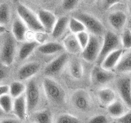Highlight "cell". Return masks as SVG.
I'll return each instance as SVG.
<instances>
[{
	"label": "cell",
	"instance_id": "cell-1",
	"mask_svg": "<svg viewBox=\"0 0 131 123\" xmlns=\"http://www.w3.org/2000/svg\"><path fill=\"white\" fill-rule=\"evenodd\" d=\"M43 87L45 95L49 101L57 105L64 104L66 93L61 85L50 77H45L43 80Z\"/></svg>",
	"mask_w": 131,
	"mask_h": 123
},
{
	"label": "cell",
	"instance_id": "cell-2",
	"mask_svg": "<svg viewBox=\"0 0 131 123\" xmlns=\"http://www.w3.org/2000/svg\"><path fill=\"white\" fill-rule=\"evenodd\" d=\"M73 17L79 20L84 26L86 31L89 32L90 35L101 37L106 33V28L103 24L92 14L87 12H78Z\"/></svg>",
	"mask_w": 131,
	"mask_h": 123
},
{
	"label": "cell",
	"instance_id": "cell-3",
	"mask_svg": "<svg viewBox=\"0 0 131 123\" xmlns=\"http://www.w3.org/2000/svg\"><path fill=\"white\" fill-rule=\"evenodd\" d=\"M122 48L120 37L114 31L108 30L104 34L103 41L102 43L99 55L97 57V64L100 65L105 57L112 52Z\"/></svg>",
	"mask_w": 131,
	"mask_h": 123
},
{
	"label": "cell",
	"instance_id": "cell-4",
	"mask_svg": "<svg viewBox=\"0 0 131 123\" xmlns=\"http://www.w3.org/2000/svg\"><path fill=\"white\" fill-rule=\"evenodd\" d=\"M16 12H17L19 17L26 24L28 29L35 32H44L42 25L40 24L38 19V16L28 7L22 3H18L16 6Z\"/></svg>",
	"mask_w": 131,
	"mask_h": 123
},
{
	"label": "cell",
	"instance_id": "cell-5",
	"mask_svg": "<svg viewBox=\"0 0 131 123\" xmlns=\"http://www.w3.org/2000/svg\"><path fill=\"white\" fill-rule=\"evenodd\" d=\"M6 36L3 41L0 50V63L9 67L14 61L16 53V39L12 34L5 33Z\"/></svg>",
	"mask_w": 131,
	"mask_h": 123
},
{
	"label": "cell",
	"instance_id": "cell-6",
	"mask_svg": "<svg viewBox=\"0 0 131 123\" xmlns=\"http://www.w3.org/2000/svg\"><path fill=\"white\" fill-rule=\"evenodd\" d=\"M24 94L25 97H26L27 113L31 114L35 112L40 102L39 89L35 80H29Z\"/></svg>",
	"mask_w": 131,
	"mask_h": 123
},
{
	"label": "cell",
	"instance_id": "cell-7",
	"mask_svg": "<svg viewBox=\"0 0 131 123\" xmlns=\"http://www.w3.org/2000/svg\"><path fill=\"white\" fill-rule=\"evenodd\" d=\"M102 42L100 37L89 35V39L85 48L81 51V57L87 63H92L97 61L99 55Z\"/></svg>",
	"mask_w": 131,
	"mask_h": 123
},
{
	"label": "cell",
	"instance_id": "cell-8",
	"mask_svg": "<svg viewBox=\"0 0 131 123\" xmlns=\"http://www.w3.org/2000/svg\"><path fill=\"white\" fill-rule=\"evenodd\" d=\"M69 61V56L67 53H61L56 58L50 61L44 68L43 73L47 77L56 76L61 72Z\"/></svg>",
	"mask_w": 131,
	"mask_h": 123
},
{
	"label": "cell",
	"instance_id": "cell-9",
	"mask_svg": "<svg viewBox=\"0 0 131 123\" xmlns=\"http://www.w3.org/2000/svg\"><path fill=\"white\" fill-rule=\"evenodd\" d=\"M71 102L74 107L81 111L87 112L92 107V99L85 89H77L71 94Z\"/></svg>",
	"mask_w": 131,
	"mask_h": 123
},
{
	"label": "cell",
	"instance_id": "cell-10",
	"mask_svg": "<svg viewBox=\"0 0 131 123\" xmlns=\"http://www.w3.org/2000/svg\"><path fill=\"white\" fill-rule=\"evenodd\" d=\"M115 78V73L103 69L100 65H97L91 71V81L96 86H102L110 83Z\"/></svg>",
	"mask_w": 131,
	"mask_h": 123
},
{
	"label": "cell",
	"instance_id": "cell-11",
	"mask_svg": "<svg viewBox=\"0 0 131 123\" xmlns=\"http://www.w3.org/2000/svg\"><path fill=\"white\" fill-rule=\"evenodd\" d=\"M117 89L122 102L130 109L131 107V79L129 76L121 77L117 81Z\"/></svg>",
	"mask_w": 131,
	"mask_h": 123
},
{
	"label": "cell",
	"instance_id": "cell-12",
	"mask_svg": "<svg viewBox=\"0 0 131 123\" xmlns=\"http://www.w3.org/2000/svg\"><path fill=\"white\" fill-rule=\"evenodd\" d=\"M40 70V64L37 61H30L22 65L18 70L17 76L20 80H26L36 75Z\"/></svg>",
	"mask_w": 131,
	"mask_h": 123
},
{
	"label": "cell",
	"instance_id": "cell-13",
	"mask_svg": "<svg viewBox=\"0 0 131 123\" xmlns=\"http://www.w3.org/2000/svg\"><path fill=\"white\" fill-rule=\"evenodd\" d=\"M127 15L121 10L112 12L108 16V23L114 30L120 31L125 28L126 24Z\"/></svg>",
	"mask_w": 131,
	"mask_h": 123
},
{
	"label": "cell",
	"instance_id": "cell-14",
	"mask_svg": "<svg viewBox=\"0 0 131 123\" xmlns=\"http://www.w3.org/2000/svg\"><path fill=\"white\" fill-rule=\"evenodd\" d=\"M28 28L19 16L16 17L12 26V35L19 42H25L26 39Z\"/></svg>",
	"mask_w": 131,
	"mask_h": 123
},
{
	"label": "cell",
	"instance_id": "cell-15",
	"mask_svg": "<svg viewBox=\"0 0 131 123\" xmlns=\"http://www.w3.org/2000/svg\"><path fill=\"white\" fill-rule=\"evenodd\" d=\"M38 19L44 30V32H51L56 23L57 18L52 12L42 9L38 12Z\"/></svg>",
	"mask_w": 131,
	"mask_h": 123
},
{
	"label": "cell",
	"instance_id": "cell-16",
	"mask_svg": "<svg viewBox=\"0 0 131 123\" xmlns=\"http://www.w3.org/2000/svg\"><path fill=\"white\" fill-rule=\"evenodd\" d=\"M12 112H13L15 116L17 117L20 121L25 120V118H26V116L27 114L26 102L25 94L14 98Z\"/></svg>",
	"mask_w": 131,
	"mask_h": 123
},
{
	"label": "cell",
	"instance_id": "cell-17",
	"mask_svg": "<svg viewBox=\"0 0 131 123\" xmlns=\"http://www.w3.org/2000/svg\"><path fill=\"white\" fill-rule=\"evenodd\" d=\"M123 53H124L123 48H120V49H117V50L112 52L102 60L100 66L105 70L112 71V70L114 69L115 67H116V65L117 64L118 61L120 60Z\"/></svg>",
	"mask_w": 131,
	"mask_h": 123
},
{
	"label": "cell",
	"instance_id": "cell-18",
	"mask_svg": "<svg viewBox=\"0 0 131 123\" xmlns=\"http://www.w3.org/2000/svg\"><path fill=\"white\" fill-rule=\"evenodd\" d=\"M69 17L67 16H62L57 19L56 23L52 30V36L55 39H59L62 36L68 28V23H69Z\"/></svg>",
	"mask_w": 131,
	"mask_h": 123
},
{
	"label": "cell",
	"instance_id": "cell-19",
	"mask_svg": "<svg viewBox=\"0 0 131 123\" xmlns=\"http://www.w3.org/2000/svg\"><path fill=\"white\" fill-rule=\"evenodd\" d=\"M38 51L44 55H52L57 53H63L65 50L62 44L59 42H48L39 45L37 48Z\"/></svg>",
	"mask_w": 131,
	"mask_h": 123
},
{
	"label": "cell",
	"instance_id": "cell-20",
	"mask_svg": "<svg viewBox=\"0 0 131 123\" xmlns=\"http://www.w3.org/2000/svg\"><path fill=\"white\" fill-rule=\"evenodd\" d=\"M130 110L124 102L121 100H115L107 106V112L113 118H118Z\"/></svg>",
	"mask_w": 131,
	"mask_h": 123
},
{
	"label": "cell",
	"instance_id": "cell-21",
	"mask_svg": "<svg viewBox=\"0 0 131 123\" xmlns=\"http://www.w3.org/2000/svg\"><path fill=\"white\" fill-rule=\"evenodd\" d=\"M115 71L120 73H129L131 70V53L129 50L123 53L120 60L115 67Z\"/></svg>",
	"mask_w": 131,
	"mask_h": 123
},
{
	"label": "cell",
	"instance_id": "cell-22",
	"mask_svg": "<svg viewBox=\"0 0 131 123\" xmlns=\"http://www.w3.org/2000/svg\"><path fill=\"white\" fill-rule=\"evenodd\" d=\"M62 45L65 50H67L70 53H73V54H76V53H79L82 51L75 35L71 34L65 37Z\"/></svg>",
	"mask_w": 131,
	"mask_h": 123
},
{
	"label": "cell",
	"instance_id": "cell-23",
	"mask_svg": "<svg viewBox=\"0 0 131 123\" xmlns=\"http://www.w3.org/2000/svg\"><path fill=\"white\" fill-rule=\"evenodd\" d=\"M30 119L33 123H52V113L48 109L35 111L31 113Z\"/></svg>",
	"mask_w": 131,
	"mask_h": 123
},
{
	"label": "cell",
	"instance_id": "cell-24",
	"mask_svg": "<svg viewBox=\"0 0 131 123\" xmlns=\"http://www.w3.org/2000/svg\"><path fill=\"white\" fill-rule=\"evenodd\" d=\"M39 43L37 41H29V42H25L21 44L19 52H18V57L20 61H25L30 57L32 53L35 51V49L38 47Z\"/></svg>",
	"mask_w": 131,
	"mask_h": 123
},
{
	"label": "cell",
	"instance_id": "cell-25",
	"mask_svg": "<svg viewBox=\"0 0 131 123\" xmlns=\"http://www.w3.org/2000/svg\"><path fill=\"white\" fill-rule=\"evenodd\" d=\"M116 94L115 91L111 88H102L98 90L97 98L103 105L108 106L113 101L116 100Z\"/></svg>",
	"mask_w": 131,
	"mask_h": 123
},
{
	"label": "cell",
	"instance_id": "cell-26",
	"mask_svg": "<svg viewBox=\"0 0 131 123\" xmlns=\"http://www.w3.org/2000/svg\"><path fill=\"white\" fill-rule=\"evenodd\" d=\"M69 72L74 79L80 80L84 75L83 65L79 60H73L69 64Z\"/></svg>",
	"mask_w": 131,
	"mask_h": 123
},
{
	"label": "cell",
	"instance_id": "cell-27",
	"mask_svg": "<svg viewBox=\"0 0 131 123\" xmlns=\"http://www.w3.org/2000/svg\"><path fill=\"white\" fill-rule=\"evenodd\" d=\"M8 87H9V93H8V94L12 98H15L25 93L26 85L23 84L22 82H20V80H16L12 82L10 85H8Z\"/></svg>",
	"mask_w": 131,
	"mask_h": 123
},
{
	"label": "cell",
	"instance_id": "cell-28",
	"mask_svg": "<svg viewBox=\"0 0 131 123\" xmlns=\"http://www.w3.org/2000/svg\"><path fill=\"white\" fill-rule=\"evenodd\" d=\"M11 20V10L6 3H0V26L6 27Z\"/></svg>",
	"mask_w": 131,
	"mask_h": 123
},
{
	"label": "cell",
	"instance_id": "cell-29",
	"mask_svg": "<svg viewBox=\"0 0 131 123\" xmlns=\"http://www.w3.org/2000/svg\"><path fill=\"white\" fill-rule=\"evenodd\" d=\"M12 105H13V98L8 94L0 97V109L3 112H11L12 111Z\"/></svg>",
	"mask_w": 131,
	"mask_h": 123
},
{
	"label": "cell",
	"instance_id": "cell-30",
	"mask_svg": "<svg viewBox=\"0 0 131 123\" xmlns=\"http://www.w3.org/2000/svg\"><path fill=\"white\" fill-rule=\"evenodd\" d=\"M120 39L122 48L129 50L131 48V32L129 28L123 29Z\"/></svg>",
	"mask_w": 131,
	"mask_h": 123
},
{
	"label": "cell",
	"instance_id": "cell-31",
	"mask_svg": "<svg viewBox=\"0 0 131 123\" xmlns=\"http://www.w3.org/2000/svg\"><path fill=\"white\" fill-rule=\"evenodd\" d=\"M68 28L73 35H77L78 33L86 30L84 25L75 17H71L69 19Z\"/></svg>",
	"mask_w": 131,
	"mask_h": 123
},
{
	"label": "cell",
	"instance_id": "cell-32",
	"mask_svg": "<svg viewBox=\"0 0 131 123\" xmlns=\"http://www.w3.org/2000/svg\"><path fill=\"white\" fill-rule=\"evenodd\" d=\"M56 123H80V120L71 114L63 113L57 118Z\"/></svg>",
	"mask_w": 131,
	"mask_h": 123
},
{
	"label": "cell",
	"instance_id": "cell-33",
	"mask_svg": "<svg viewBox=\"0 0 131 123\" xmlns=\"http://www.w3.org/2000/svg\"><path fill=\"white\" fill-rule=\"evenodd\" d=\"M80 0H62L61 1V7L63 10L67 12H72L79 5Z\"/></svg>",
	"mask_w": 131,
	"mask_h": 123
},
{
	"label": "cell",
	"instance_id": "cell-34",
	"mask_svg": "<svg viewBox=\"0 0 131 123\" xmlns=\"http://www.w3.org/2000/svg\"><path fill=\"white\" fill-rule=\"evenodd\" d=\"M75 37H76V39L78 40V42H79V44H80L81 49L83 50V49L85 48L86 45H87L88 42H89V34L86 30H84V31L78 33L77 35H75Z\"/></svg>",
	"mask_w": 131,
	"mask_h": 123
},
{
	"label": "cell",
	"instance_id": "cell-35",
	"mask_svg": "<svg viewBox=\"0 0 131 123\" xmlns=\"http://www.w3.org/2000/svg\"><path fill=\"white\" fill-rule=\"evenodd\" d=\"M89 123H109V119L103 114H97L90 118Z\"/></svg>",
	"mask_w": 131,
	"mask_h": 123
},
{
	"label": "cell",
	"instance_id": "cell-36",
	"mask_svg": "<svg viewBox=\"0 0 131 123\" xmlns=\"http://www.w3.org/2000/svg\"><path fill=\"white\" fill-rule=\"evenodd\" d=\"M117 123H131V112L130 110L126 112L121 117L116 118Z\"/></svg>",
	"mask_w": 131,
	"mask_h": 123
},
{
	"label": "cell",
	"instance_id": "cell-37",
	"mask_svg": "<svg viewBox=\"0 0 131 123\" xmlns=\"http://www.w3.org/2000/svg\"><path fill=\"white\" fill-rule=\"evenodd\" d=\"M121 1V0H102V7L105 10H107L116 4L120 3Z\"/></svg>",
	"mask_w": 131,
	"mask_h": 123
},
{
	"label": "cell",
	"instance_id": "cell-38",
	"mask_svg": "<svg viewBox=\"0 0 131 123\" xmlns=\"http://www.w3.org/2000/svg\"><path fill=\"white\" fill-rule=\"evenodd\" d=\"M8 73H9L8 67L0 63V81L5 80L8 76Z\"/></svg>",
	"mask_w": 131,
	"mask_h": 123
},
{
	"label": "cell",
	"instance_id": "cell-39",
	"mask_svg": "<svg viewBox=\"0 0 131 123\" xmlns=\"http://www.w3.org/2000/svg\"><path fill=\"white\" fill-rule=\"evenodd\" d=\"M0 123H21L19 119L15 118H3L0 120Z\"/></svg>",
	"mask_w": 131,
	"mask_h": 123
},
{
	"label": "cell",
	"instance_id": "cell-40",
	"mask_svg": "<svg viewBox=\"0 0 131 123\" xmlns=\"http://www.w3.org/2000/svg\"><path fill=\"white\" fill-rule=\"evenodd\" d=\"M9 93V87L6 85H0V97L4 95V94H7Z\"/></svg>",
	"mask_w": 131,
	"mask_h": 123
},
{
	"label": "cell",
	"instance_id": "cell-41",
	"mask_svg": "<svg viewBox=\"0 0 131 123\" xmlns=\"http://www.w3.org/2000/svg\"><path fill=\"white\" fill-rule=\"evenodd\" d=\"M6 32H7V28L4 27V26H0V35L5 34Z\"/></svg>",
	"mask_w": 131,
	"mask_h": 123
},
{
	"label": "cell",
	"instance_id": "cell-42",
	"mask_svg": "<svg viewBox=\"0 0 131 123\" xmlns=\"http://www.w3.org/2000/svg\"><path fill=\"white\" fill-rule=\"evenodd\" d=\"M86 2L89 3H94L96 2V0H85Z\"/></svg>",
	"mask_w": 131,
	"mask_h": 123
},
{
	"label": "cell",
	"instance_id": "cell-43",
	"mask_svg": "<svg viewBox=\"0 0 131 123\" xmlns=\"http://www.w3.org/2000/svg\"><path fill=\"white\" fill-rule=\"evenodd\" d=\"M3 114H4V112H3V111L0 109V118H1V117H3Z\"/></svg>",
	"mask_w": 131,
	"mask_h": 123
},
{
	"label": "cell",
	"instance_id": "cell-44",
	"mask_svg": "<svg viewBox=\"0 0 131 123\" xmlns=\"http://www.w3.org/2000/svg\"><path fill=\"white\" fill-rule=\"evenodd\" d=\"M29 123H33V122H29Z\"/></svg>",
	"mask_w": 131,
	"mask_h": 123
}]
</instances>
